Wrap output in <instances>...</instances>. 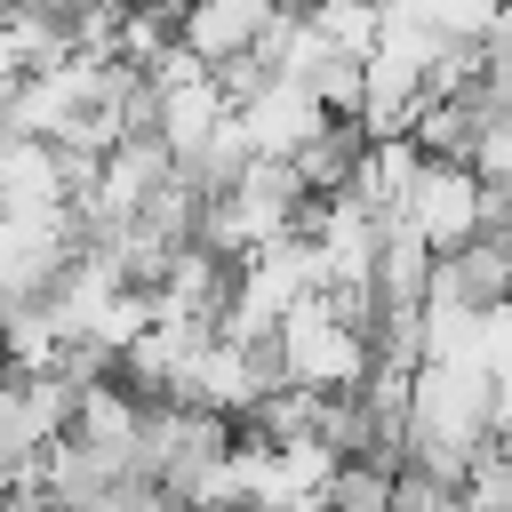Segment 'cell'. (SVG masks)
I'll return each mask as SVG.
<instances>
[{"mask_svg": "<svg viewBox=\"0 0 512 512\" xmlns=\"http://www.w3.org/2000/svg\"><path fill=\"white\" fill-rule=\"evenodd\" d=\"M496 440V384L480 360H416L408 368V408H400V464H424L456 480L480 448Z\"/></svg>", "mask_w": 512, "mask_h": 512, "instance_id": "cell-1", "label": "cell"}, {"mask_svg": "<svg viewBox=\"0 0 512 512\" xmlns=\"http://www.w3.org/2000/svg\"><path fill=\"white\" fill-rule=\"evenodd\" d=\"M392 224H408L432 256L464 248V240L488 224V184H480V168H472V160H424Z\"/></svg>", "mask_w": 512, "mask_h": 512, "instance_id": "cell-3", "label": "cell"}, {"mask_svg": "<svg viewBox=\"0 0 512 512\" xmlns=\"http://www.w3.org/2000/svg\"><path fill=\"white\" fill-rule=\"evenodd\" d=\"M360 152H368V120H344V112H336V120H328V128H320V136H312V144H304L288 168L304 176V192L336 200V192L360 176Z\"/></svg>", "mask_w": 512, "mask_h": 512, "instance_id": "cell-5", "label": "cell"}, {"mask_svg": "<svg viewBox=\"0 0 512 512\" xmlns=\"http://www.w3.org/2000/svg\"><path fill=\"white\" fill-rule=\"evenodd\" d=\"M328 120H336V112H328L304 80H288V72H272V80L240 104V128H248V144H256L264 160H296V152H304Z\"/></svg>", "mask_w": 512, "mask_h": 512, "instance_id": "cell-4", "label": "cell"}, {"mask_svg": "<svg viewBox=\"0 0 512 512\" xmlns=\"http://www.w3.org/2000/svg\"><path fill=\"white\" fill-rule=\"evenodd\" d=\"M272 360H280V384H304V392H360V376L376 368L368 296H344V288L296 296V304L272 320Z\"/></svg>", "mask_w": 512, "mask_h": 512, "instance_id": "cell-2", "label": "cell"}]
</instances>
